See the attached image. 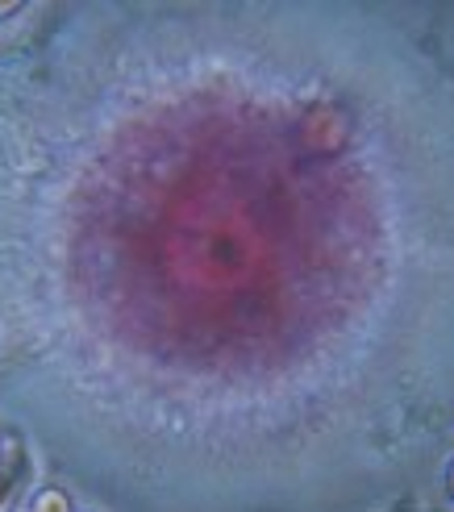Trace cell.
<instances>
[{
	"instance_id": "2",
	"label": "cell",
	"mask_w": 454,
	"mask_h": 512,
	"mask_svg": "<svg viewBox=\"0 0 454 512\" xmlns=\"http://www.w3.org/2000/svg\"><path fill=\"white\" fill-rule=\"evenodd\" d=\"M38 512H67V500H63L59 492H42V500H38Z\"/></svg>"
},
{
	"instance_id": "1",
	"label": "cell",
	"mask_w": 454,
	"mask_h": 512,
	"mask_svg": "<svg viewBox=\"0 0 454 512\" xmlns=\"http://www.w3.org/2000/svg\"><path fill=\"white\" fill-rule=\"evenodd\" d=\"M17 463H21V458H17V450H13L9 463L0 467V512H9L13 500H17Z\"/></svg>"
}]
</instances>
